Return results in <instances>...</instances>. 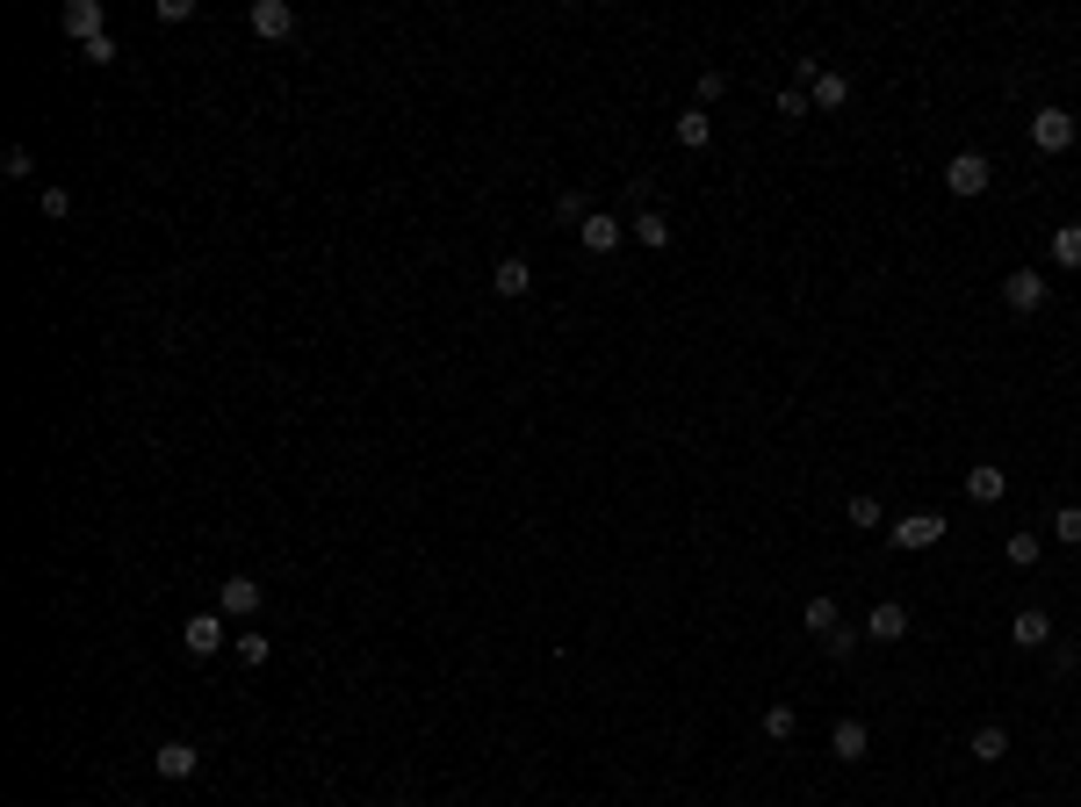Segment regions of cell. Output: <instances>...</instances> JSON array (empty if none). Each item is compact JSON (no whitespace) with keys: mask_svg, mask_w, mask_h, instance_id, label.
Returning a JSON list of instances; mask_svg holds the SVG:
<instances>
[{"mask_svg":"<svg viewBox=\"0 0 1081 807\" xmlns=\"http://www.w3.org/2000/svg\"><path fill=\"white\" fill-rule=\"evenodd\" d=\"M988 181H996V166L980 152H952L944 159V188L959 195V203H974V195H988Z\"/></svg>","mask_w":1081,"mask_h":807,"instance_id":"obj_1","label":"cell"},{"mask_svg":"<svg viewBox=\"0 0 1081 807\" xmlns=\"http://www.w3.org/2000/svg\"><path fill=\"white\" fill-rule=\"evenodd\" d=\"M944 527H952L944 512H909V519H894V527H887V541H894L901 555H909V549H938Z\"/></svg>","mask_w":1081,"mask_h":807,"instance_id":"obj_2","label":"cell"},{"mask_svg":"<svg viewBox=\"0 0 1081 807\" xmlns=\"http://www.w3.org/2000/svg\"><path fill=\"white\" fill-rule=\"evenodd\" d=\"M260 606H267L260 577H223V585H217V613H223V620H253Z\"/></svg>","mask_w":1081,"mask_h":807,"instance_id":"obj_3","label":"cell"},{"mask_svg":"<svg viewBox=\"0 0 1081 807\" xmlns=\"http://www.w3.org/2000/svg\"><path fill=\"white\" fill-rule=\"evenodd\" d=\"M1031 145H1038V152H1067V145H1074V116H1067V108H1038V116H1031Z\"/></svg>","mask_w":1081,"mask_h":807,"instance_id":"obj_4","label":"cell"},{"mask_svg":"<svg viewBox=\"0 0 1081 807\" xmlns=\"http://www.w3.org/2000/svg\"><path fill=\"white\" fill-rule=\"evenodd\" d=\"M66 36H80V51H87V44H102V36H108L102 0H66Z\"/></svg>","mask_w":1081,"mask_h":807,"instance_id":"obj_5","label":"cell"},{"mask_svg":"<svg viewBox=\"0 0 1081 807\" xmlns=\"http://www.w3.org/2000/svg\"><path fill=\"white\" fill-rule=\"evenodd\" d=\"M909 635V606L901 599H879L873 613H865V642H901Z\"/></svg>","mask_w":1081,"mask_h":807,"instance_id":"obj_6","label":"cell"},{"mask_svg":"<svg viewBox=\"0 0 1081 807\" xmlns=\"http://www.w3.org/2000/svg\"><path fill=\"white\" fill-rule=\"evenodd\" d=\"M245 22H253V36L281 44V36L296 30V8H289V0H253V15H245Z\"/></svg>","mask_w":1081,"mask_h":807,"instance_id":"obj_7","label":"cell"},{"mask_svg":"<svg viewBox=\"0 0 1081 807\" xmlns=\"http://www.w3.org/2000/svg\"><path fill=\"white\" fill-rule=\"evenodd\" d=\"M1002 303H1010L1016 318H1031V310L1046 303V275H1031V267H1016V275L1002 281Z\"/></svg>","mask_w":1081,"mask_h":807,"instance_id":"obj_8","label":"cell"},{"mask_svg":"<svg viewBox=\"0 0 1081 807\" xmlns=\"http://www.w3.org/2000/svg\"><path fill=\"white\" fill-rule=\"evenodd\" d=\"M217 642H223V613L181 620V649H188V656H217Z\"/></svg>","mask_w":1081,"mask_h":807,"instance_id":"obj_9","label":"cell"},{"mask_svg":"<svg viewBox=\"0 0 1081 807\" xmlns=\"http://www.w3.org/2000/svg\"><path fill=\"white\" fill-rule=\"evenodd\" d=\"M152 764H159V779H195V764H203V750H195V742H159L152 750Z\"/></svg>","mask_w":1081,"mask_h":807,"instance_id":"obj_10","label":"cell"},{"mask_svg":"<svg viewBox=\"0 0 1081 807\" xmlns=\"http://www.w3.org/2000/svg\"><path fill=\"white\" fill-rule=\"evenodd\" d=\"M491 289H498V296H527L533 289V260L527 253H505L498 267H491Z\"/></svg>","mask_w":1081,"mask_h":807,"instance_id":"obj_11","label":"cell"},{"mask_svg":"<svg viewBox=\"0 0 1081 807\" xmlns=\"http://www.w3.org/2000/svg\"><path fill=\"white\" fill-rule=\"evenodd\" d=\"M1010 635H1016V649H1046L1053 642V613L1046 606H1024V613L1010 620Z\"/></svg>","mask_w":1081,"mask_h":807,"instance_id":"obj_12","label":"cell"},{"mask_svg":"<svg viewBox=\"0 0 1081 807\" xmlns=\"http://www.w3.org/2000/svg\"><path fill=\"white\" fill-rule=\"evenodd\" d=\"M966 757H974V764H1002V757H1010V728L980 722L974 736H966Z\"/></svg>","mask_w":1081,"mask_h":807,"instance_id":"obj_13","label":"cell"},{"mask_svg":"<svg viewBox=\"0 0 1081 807\" xmlns=\"http://www.w3.org/2000/svg\"><path fill=\"white\" fill-rule=\"evenodd\" d=\"M1002 491H1010V476H1002L996 462H974V469H966V498H974V505H996Z\"/></svg>","mask_w":1081,"mask_h":807,"instance_id":"obj_14","label":"cell"},{"mask_svg":"<svg viewBox=\"0 0 1081 807\" xmlns=\"http://www.w3.org/2000/svg\"><path fill=\"white\" fill-rule=\"evenodd\" d=\"M829 750H837L843 764H859V757L873 750V728H865V722H837V728H829Z\"/></svg>","mask_w":1081,"mask_h":807,"instance_id":"obj_15","label":"cell"},{"mask_svg":"<svg viewBox=\"0 0 1081 807\" xmlns=\"http://www.w3.org/2000/svg\"><path fill=\"white\" fill-rule=\"evenodd\" d=\"M577 239H584V253H613V245H620V217H606V209H591Z\"/></svg>","mask_w":1081,"mask_h":807,"instance_id":"obj_16","label":"cell"},{"mask_svg":"<svg viewBox=\"0 0 1081 807\" xmlns=\"http://www.w3.org/2000/svg\"><path fill=\"white\" fill-rule=\"evenodd\" d=\"M807 102H815V108H843V102H851V80H843V72H815Z\"/></svg>","mask_w":1081,"mask_h":807,"instance_id":"obj_17","label":"cell"},{"mask_svg":"<svg viewBox=\"0 0 1081 807\" xmlns=\"http://www.w3.org/2000/svg\"><path fill=\"white\" fill-rule=\"evenodd\" d=\"M801 627H807V635H837V627H843L837 599H807V606H801Z\"/></svg>","mask_w":1081,"mask_h":807,"instance_id":"obj_18","label":"cell"},{"mask_svg":"<svg viewBox=\"0 0 1081 807\" xmlns=\"http://www.w3.org/2000/svg\"><path fill=\"white\" fill-rule=\"evenodd\" d=\"M678 145H686V152H706V145H714V123H706V108H686V116H678Z\"/></svg>","mask_w":1081,"mask_h":807,"instance_id":"obj_19","label":"cell"},{"mask_svg":"<svg viewBox=\"0 0 1081 807\" xmlns=\"http://www.w3.org/2000/svg\"><path fill=\"white\" fill-rule=\"evenodd\" d=\"M628 231H635V239L649 245V253H664V245H670V217H664V209H642V217L628 223Z\"/></svg>","mask_w":1081,"mask_h":807,"instance_id":"obj_20","label":"cell"},{"mask_svg":"<svg viewBox=\"0 0 1081 807\" xmlns=\"http://www.w3.org/2000/svg\"><path fill=\"white\" fill-rule=\"evenodd\" d=\"M584 217H591V195H584V188H563V195H555V223L584 231Z\"/></svg>","mask_w":1081,"mask_h":807,"instance_id":"obj_21","label":"cell"},{"mask_svg":"<svg viewBox=\"0 0 1081 807\" xmlns=\"http://www.w3.org/2000/svg\"><path fill=\"white\" fill-rule=\"evenodd\" d=\"M1002 555H1010L1016 569H1031V563H1038V555H1046V541H1038V533L1024 527V533H1010V541H1002Z\"/></svg>","mask_w":1081,"mask_h":807,"instance_id":"obj_22","label":"cell"},{"mask_svg":"<svg viewBox=\"0 0 1081 807\" xmlns=\"http://www.w3.org/2000/svg\"><path fill=\"white\" fill-rule=\"evenodd\" d=\"M1053 260H1060V267H1081V223H1060V231H1053Z\"/></svg>","mask_w":1081,"mask_h":807,"instance_id":"obj_23","label":"cell"},{"mask_svg":"<svg viewBox=\"0 0 1081 807\" xmlns=\"http://www.w3.org/2000/svg\"><path fill=\"white\" fill-rule=\"evenodd\" d=\"M851 527H859V533L887 527V512H879V498H873V491H859V498H851Z\"/></svg>","mask_w":1081,"mask_h":807,"instance_id":"obj_24","label":"cell"},{"mask_svg":"<svg viewBox=\"0 0 1081 807\" xmlns=\"http://www.w3.org/2000/svg\"><path fill=\"white\" fill-rule=\"evenodd\" d=\"M1053 541L1081 549V505H1060V512H1053Z\"/></svg>","mask_w":1081,"mask_h":807,"instance_id":"obj_25","label":"cell"},{"mask_svg":"<svg viewBox=\"0 0 1081 807\" xmlns=\"http://www.w3.org/2000/svg\"><path fill=\"white\" fill-rule=\"evenodd\" d=\"M793 728H801V714H793V706H764V736H772V742H786Z\"/></svg>","mask_w":1081,"mask_h":807,"instance_id":"obj_26","label":"cell"},{"mask_svg":"<svg viewBox=\"0 0 1081 807\" xmlns=\"http://www.w3.org/2000/svg\"><path fill=\"white\" fill-rule=\"evenodd\" d=\"M267 656H275V642H267V635H239V664H267Z\"/></svg>","mask_w":1081,"mask_h":807,"instance_id":"obj_27","label":"cell"},{"mask_svg":"<svg viewBox=\"0 0 1081 807\" xmlns=\"http://www.w3.org/2000/svg\"><path fill=\"white\" fill-rule=\"evenodd\" d=\"M0 166H8V181H30L36 159H30V145H8V159H0Z\"/></svg>","mask_w":1081,"mask_h":807,"instance_id":"obj_28","label":"cell"},{"mask_svg":"<svg viewBox=\"0 0 1081 807\" xmlns=\"http://www.w3.org/2000/svg\"><path fill=\"white\" fill-rule=\"evenodd\" d=\"M807 108H815V102H807L801 87H779V116H807Z\"/></svg>","mask_w":1081,"mask_h":807,"instance_id":"obj_29","label":"cell"},{"mask_svg":"<svg viewBox=\"0 0 1081 807\" xmlns=\"http://www.w3.org/2000/svg\"><path fill=\"white\" fill-rule=\"evenodd\" d=\"M80 58H87V66H116V36H102V44H87Z\"/></svg>","mask_w":1081,"mask_h":807,"instance_id":"obj_30","label":"cell"},{"mask_svg":"<svg viewBox=\"0 0 1081 807\" xmlns=\"http://www.w3.org/2000/svg\"><path fill=\"white\" fill-rule=\"evenodd\" d=\"M721 87H728V72L706 66V72H700V102H721Z\"/></svg>","mask_w":1081,"mask_h":807,"instance_id":"obj_31","label":"cell"},{"mask_svg":"<svg viewBox=\"0 0 1081 807\" xmlns=\"http://www.w3.org/2000/svg\"><path fill=\"white\" fill-rule=\"evenodd\" d=\"M44 217H72V195L66 188H44Z\"/></svg>","mask_w":1081,"mask_h":807,"instance_id":"obj_32","label":"cell"},{"mask_svg":"<svg viewBox=\"0 0 1081 807\" xmlns=\"http://www.w3.org/2000/svg\"><path fill=\"white\" fill-rule=\"evenodd\" d=\"M823 649H829V656H851V649H859V635H851V627H837V635H823Z\"/></svg>","mask_w":1081,"mask_h":807,"instance_id":"obj_33","label":"cell"}]
</instances>
